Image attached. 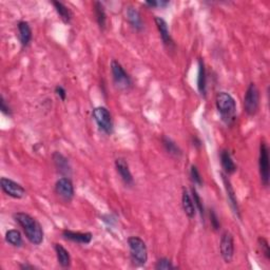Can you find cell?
I'll list each match as a JSON object with an SVG mask.
<instances>
[{
  "mask_svg": "<svg viewBox=\"0 0 270 270\" xmlns=\"http://www.w3.org/2000/svg\"><path fill=\"white\" fill-rule=\"evenodd\" d=\"M115 169H116V172L119 173L121 179L126 186L132 187L134 185V178L130 171V167H129V164L127 163V160L124 158L116 159Z\"/></svg>",
  "mask_w": 270,
  "mask_h": 270,
  "instance_id": "12",
  "label": "cell"
},
{
  "mask_svg": "<svg viewBox=\"0 0 270 270\" xmlns=\"http://www.w3.org/2000/svg\"><path fill=\"white\" fill-rule=\"evenodd\" d=\"M127 243L132 264L136 267L146 265L148 261V248L143 240L138 237H130Z\"/></svg>",
  "mask_w": 270,
  "mask_h": 270,
  "instance_id": "3",
  "label": "cell"
},
{
  "mask_svg": "<svg viewBox=\"0 0 270 270\" xmlns=\"http://www.w3.org/2000/svg\"><path fill=\"white\" fill-rule=\"evenodd\" d=\"M94 15L98 28L102 31H105L107 28V14L105 11V6L101 1L94 2Z\"/></svg>",
  "mask_w": 270,
  "mask_h": 270,
  "instance_id": "23",
  "label": "cell"
},
{
  "mask_svg": "<svg viewBox=\"0 0 270 270\" xmlns=\"http://www.w3.org/2000/svg\"><path fill=\"white\" fill-rule=\"evenodd\" d=\"M161 143H163V147L169 155H171L172 157H175V158L182 157L183 151L181 148L178 147V145L173 139H171L168 136H163V138H161Z\"/></svg>",
  "mask_w": 270,
  "mask_h": 270,
  "instance_id": "21",
  "label": "cell"
},
{
  "mask_svg": "<svg viewBox=\"0 0 270 270\" xmlns=\"http://www.w3.org/2000/svg\"><path fill=\"white\" fill-rule=\"evenodd\" d=\"M62 238L67 241H71L76 244L88 245L92 242L93 235L91 232H78V231H72L69 229H65L62 231Z\"/></svg>",
  "mask_w": 270,
  "mask_h": 270,
  "instance_id": "13",
  "label": "cell"
},
{
  "mask_svg": "<svg viewBox=\"0 0 270 270\" xmlns=\"http://www.w3.org/2000/svg\"><path fill=\"white\" fill-rule=\"evenodd\" d=\"M92 118L98 129L107 135H111L114 131V123L110 111L106 107H96L92 111Z\"/></svg>",
  "mask_w": 270,
  "mask_h": 270,
  "instance_id": "5",
  "label": "cell"
},
{
  "mask_svg": "<svg viewBox=\"0 0 270 270\" xmlns=\"http://www.w3.org/2000/svg\"><path fill=\"white\" fill-rule=\"evenodd\" d=\"M220 253L225 263H231L235 256V240L229 231H225L221 237Z\"/></svg>",
  "mask_w": 270,
  "mask_h": 270,
  "instance_id": "9",
  "label": "cell"
},
{
  "mask_svg": "<svg viewBox=\"0 0 270 270\" xmlns=\"http://www.w3.org/2000/svg\"><path fill=\"white\" fill-rule=\"evenodd\" d=\"M52 4L54 8H55L59 18L62 20V22L70 23L72 20V13L70 11V8L60 1H52Z\"/></svg>",
  "mask_w": 270,
  "mask_h": 270,
  "instance_id": "24",
  "label": "cell"
},
{
  "mask_svg": "<svg viewBox=\"0 0 270 270\" xmlns=\"http://www.w3.org/2000/svg\"><path fill=\"white\" fill-rule=\"evenodd\" d=\"M197 90L200 94L205 97L207 94V73L205 62L202 58L199 59V72H197Z\"/></svg>",
  "mask_w": 270,
  "mask_h": 270,
  "instance_id": "20",
  "label": "cell"
},
{
  "mask_svg": "<svg viewBox=\"0 0 270 270\" xmlns=\"http://www.w3.org/2000/svg\"><path fill=\"white\" fill-rule=\"evenodd\" d=\"M0 187H1L2 191L6 195L13 197V199L19 200L25 195L24 188L11 178L1 177V179H0Z\"/></svg>",
  "mask_w": 270,
  "mask_h": 270,
  "instance_id": "10",
  "label": "cell"
},
{
  "mask_svg": "<svg viewBox=\"0 0 270 270\" xmlns=\"http://www.w3.org/2000/svg\"><path fill=\"white\" fill-rule=\"evenodd\" d=\"M220 160H221V165L223 168V171L226 175H231L237 171V165L233 160L230 152L227 149H223L220 152Z\"/></svg>",
  "mask_w": 270,
  "mask_h": 270,
  "instance_id": "18",
  "label": "cell"
},
{
  "mask_svg": "<svg viewBox=\"0 0 270 270\" xmlns=\"http://www.w3.org/2000/svg\"><path fill=\"white\" fill-rule=\"evenodd\" d=\"M191 196H192L193 203L195 205L196 211H199L201 218H202V221L204 222L205 221V207H204V204H203V201L201 199L200 194L197 193L196 189L194 187H192V189H191Z\"/></svg>",
  "mask_w": 270,
  "mask_h": 270,
  "instance_id": "26",
  "label": "cell"
},
{
  "mask_svg": "<svg viewBox=\"0 0 270 270\" xmlns=\"http://www.w3.org/2000/svg\"><path fill=\"white\" fill-rule=\"evenodd\" d=\"M19 268L20 269H22V270H33V269H36V267L35 266H33V265H30V264H21L20 266H19Z\"/></svg>",
  "mask_w": 270,
  "mask_h": 270,
  "instance_id": "34",
  "label": "cell"
},
{
  "mask_svg": "<svg viewBox=\"0 0 270 270\" xmlns=\"http://www.w3.org/2000/svg\"><path fill=\"white\" fill-rule=\"evenodd\" d=\"M182 206L185 214L189 219H193L196 214V208L193 203L191 194L187 191V189H183V194H182Z\"/></svg>",
  "mask_w": 270,
  "mask_h": 270,
  "instance_id": "19",
  "label": "cell"
},
{
  "mask_svg": "<svg viewBox=\"0 0 270 270\" xmlns=\"http://www.w3.org/2000/svg\"><path fill=\"white\" fill-rule=\"evenodd\" d=\"M190 179L191 182L193 183V185L195 186H199V187H202L203 186V177L200 173L199 169H197V167L195 165H192L190 167Z\"/></svg>",
  "mask_w": 270,
  "mask_h": 270,
  "instance_id": "28",
  "label": "cell"
},
{
  "mask_svg": "<svg viewBox=\"0 0 270 270\" xmlns=\"http://www.w3.org/2000/svg\"><path fill=\"white\" fill-rule=\"evenodd\" d=\"M5 241L8 243L11 246L16 247V248H20L23 244V240L21 237V233L16 230V229H11L7 230L5 233Z\"/></svg>",
  "mask_w": 270,
  "mask_h": 270,
  "instance_id": "25",
  "label": "cell"
},
{
  "mask_svg": "<svg viewBox=\"0 0 270 270\" xmlns=\"http://www.w3.org/2000/svg\"><path fill=\"white\" fill-rule=\"evenodd\" d=\"M143 4H145L146 6H148L149 8L158 7V1H156V0H149V1L143 2Z\"/></svg>",
  "mask_w": 270,
  "mask_h": 270,
  "instance_id": "33",
  "label": "cell"
},
{
  "mask_svg": "<svg viewBox=\"0 0 270 270\" xmlns=\"http://www.w3.org/2000/svg\"><path fill=\"white\" fill-rule=\"evenodd\" d=\"M209 217H210V224H211L212 229L214 231H219L221 229V222L217 212H215L213 209H211L209 212Z\"/></svg>",
  "mask_w": 270,
  "mask_h": 270,
  "instance_id": "30",
  "label": "cell"
},
{
  "mask_svg": "<svg viewBox=\"0 0 270 270\" xmlns=\"http://www.w3.org/2000/svg\"><path fill=\"white\" fill-rule=\"evenodd\" d=\"M260 108V91L255 83H250L244 96V110L249 116H255Z\"/></svg>",
  "mask_w": 270,
  "mask_h": 270,
  "instance_id": "6",
  "label": "cell"
},
{
  "mask_svg": "<svg viewBox=\"0 0 270 270\" xmlns=\"http://www.w3.org/2000/svg\"><path fill=\"white\" fill-rule=\"evenodd\" d=\"M258 245H259L261 251H262V254L265 257V259L269 261L270 260V248H269L268 241L263 237H260L258 239Z\"/></svg>",
  "mask_w": 270,
  "mask_h": 270,
  "instance_id": "29",
  "label": "cell"
},
{
  "mask_svg": "<svg viewBox=\"0 0 270 270\" xmlns=\"http://www.w3.org/2000/svg\"><path fill=\"white\" fill-rule=\"evenodd\" d=\"M13 218L15 222L22 228L26 239L31 244L38 246L43 242L44 233L39 222L36 221L30 214L25 212H16Z\"/></svg>",
  "mask_w": 270,
  "mask_h": 270,
  "instance_id": "1",
  "label": "cell"
},
{
  "mask_svg": "<svg viewBox=\"0 0 270 270\" xmlns=\"http://www.w3.org/2000/svg\"><path fill=\"white\" fill-rule=\"evenodd\" d=\"M0 111H1L2 114H4L5 116L12 118V115H13L12 108L8 106V104L6 103V101L4 100V97L2 95L1 97H0Z\"/></svg>",
  "mask_w": 270,
  "mask_h": 270,
  "instance_id": "31",
  "label": "cell"
},
{
  "mask_svg": "<svg viewBox=\"0 0 270 270\" xmlns=\"http://www.w3.org/2000/svg\"><path fill=\"white\" fill-rule=\"evenodd\" d=\"M192 142H193V146H197V147L201 146V140L199 138H197L196 136H194L192 138Z\"/></svg>",
  "mask_w": 270,
  "mask_h": 270,
  "instance_id": "35",
  "label": "cell"
},
{
  "mask_svg": "<svg viewBox=\"0 0 270 270\" xmlns=\"http://www.w3.org/2000/svg\"><path fill=\"white\" fill-rule=\"evenodd\" d=\"M215 107L221 116L222 122L232 126L237 120V103L236 100L228 92H219L215 97Z\"/></svg>",
  "mask_w": 270,
  "mask_h": 270,
  "instance_id": "2",
  "label": "cell"
},
{
  "mask_svg": "<svg viewBox=\"0 0 270 270\" xmlns=\"http://www.w3.org/2000/svg\"><path fill=\"white\" fill-rule=\"evenodd\" d=\"M269 148L266 141L263 139L260 145L259 154V172L261 177V183L264 187L269 185Z\"/></svg>",
  "mask_w": 270,
  "mask_h": 270,
  "instance_id": "7",
  "label": "cell"
},
{
  "mask_svg": "<svg viewBox=\"0 0 270 270\" xmlns=\"http://www.w3.org/2000/svg\"><path fill=\"white\" fill-rule=\"evenodd\" d=\"M57 262L62 268H69L71 266V256L69 251L60 244H54Z\"/></svg>",
  "mask_w": 270,
  "mask_h": 270,
  "instance_id": "22",
  "label": "cell"
},
{
  "mask_svg": "<svg viewBox=\"0 0 270 270\" xmlns=\"http://www.w3.org/2000/svg\"><path fill=\"white\" fill-rule=\"evenodd\" d=\"M222 179H223V183L225 186V190H226V195H227V200H228L230 208H231L233 214L236 215V218L241 220L242 219L241 211H240V207H239V203H238L235 189H233V187L229 181L228 175H226L223 172H222Z\"/></svg>",
  "mask_w": 270,
  "mask_h": 270,
  "instance_id": "11",
  "label": "cell"
},
{
  "mask_svg": "<svg viewBox=\"0 0 270 270\" xmlns=\"http://www.w3.org/2000/svg\"><path fill=\"white\" fill-rule=\"evenodd\" d=\"M126 17H127V20L134 31L141 32L145 28L141 14L135 7L128 6L126 10Z\"/></svg>",
  "mask_w": 270,
  "mask_h": 270,
  "instance_id": "16",
  "label": "cell"
},
{
  "mask_svg": "<svg viewBox=\"0 0 270 270\" xmlns=\"http://www.w3.org/2000/svg\"><path fill=\"white\" fill-rule=\"evenodd\" d=\"M154 21H155V24L157 26V30L159 32V36H160L161 41H163V43L165 44V46L168 49L173 48L174 47V41H173L172 37H171V34H170V31H169V28H168V23L166 22V20L163 19L161 17H155Z\"/></svg>",
  "mask_w": 270,
  "mask_h": 270,
  "instance_id": "15",
  "label": "cell"
},
{
  "mask_svg": "<svg viewBox=\"0 0 270 270\" xmlns=\"http://www.w3.org/2000/svg\"><path fill=\"white\" fill-rule=\"evenodd\" d=\"M17 29H18V37H19V41L21 43V46L23 48L29 47L31 41H32V37H33L32 29H31L29 22L23 21V20L19 21L17 24Z\"/></svg>",
  "mask_w": 270,
  "mask_h": 270,
  "instance_id": "17",
  "label": "cell"
},
{
  "mask_svg": "<svg viewBox=\"0 0 270 270\" xmlns=\"http://www.w3.org/2000/svg\"><path fill=\"white\" fill-rule=\"evenodd\" d=\"M177 267L173 265V262L168 258H160L157 260V262L155 264V269L156 270H173L176 269Z\"/></svg>",
  "mask_w": 270,
  "mask_h": 270,
  "instance_id": "27",
  "label": "cell"
},
{
  "mask_svg": "<svg viewBox=\"0 0 270 270\" xmlns=\"http://www.w3.org/2000/svg\"><path fill=\"white\" fill-rule=\"evenodd\" d=\"M55 193L66 203H70L74 199V186L70 179V177H61L55 184Z\"/></svg>",
  "mask_w": 270,
  "mask_h": 270,
  "instance_id": "8",
  "label": "cell"
},
{
  "mask_svg": "<svg viewBox=\"0 0 270 270\" xmlns=\"http://www.w3.org/2000/svg\"><path fill=\"white\" fill-rule=\"evenodd\" d=\"M111 73L114 86L121 91H128L133 87L132 78L118 60L111 61Z\"/></svg>",
  "mask_w": 270,
  "mask_h": 270,
  "instance_id": "4",
  "label": "cell"
},
{
  "mask_svg": "<svg viewBox=\"0 0 270 270\" xmlns=\"http://www.w3.org/2000/svg\"><path fill=\"white\" fill-rule=\"evenodd\" d=\"M52 158L57 172L60 173L61 175H64L65 177H70L72 173V168L69 163V159L65 155H62L60 152H54Z\"/></svg>",
  "mask_w": 270,
  "mask_h": 270,
  "instance_id": "14",
  "label": "cell"
},
{
  "mask_svg": "<svg viewBox=\"0 0 270 270\" xmlns=\"http://www.w3.org/2000/svg\"><path fill=\"white\" fill-rule=\"evenodd\" d=\"M54 92H55L56 96L59 98L60 101H62V102L66 101V98H67V91H66V89L64 87L59 86V85L56 86L55 87V91H54Z\"/></svg>",
  "mask_w": 270,
  "mask_h": 270,
  "instance_id": "32",
  "label": "cell"
}]
</instances>
